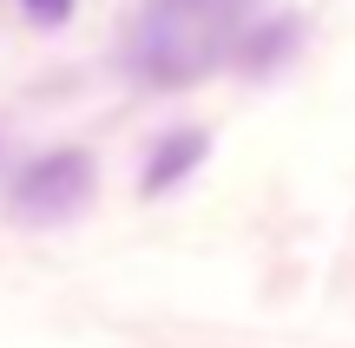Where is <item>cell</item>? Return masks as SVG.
Listing matches in <instances>:
<instances>
[{
    "label": "cell",
    "mask_w": 355,
    "mask_h": 348,
    "mask_svg": "<svg viewBox=\"0 0 355 348\" xmlns=\"http://www.w3.org/2000/svg\"><path fill=\"white\" fill-rule=\"evenodd\" d=\"M86 197H92V158L86 152H46L7 184L13 217H26V223H60V217H73Z\"/></svg>",
    "instance_id": "6da1fadb"
},
{
    "label": "cell",
    "mask_w": 355,
    "mask_h": 348,
    "mask_svg": "<svg viewBox=\"0 0 355 348\" xmlns=\"http://www.w3.org/2000/svg\"><path fill=\"white\" fill-rule=\"evenodd\" d=\"M26 13H33V20H46V26H60L66 13H73V0H20Z\"/></svg>",
    "instance_id": "3957f363"
},
{
    "label": "cell",
    "mask_w": 355,
    "mask_h": 348,
    "mask_svg": "<svg viewBox=\"0 0 355 348\" xmlns=\"http://www.w3.org/2000/svg\"><path fill=\"white\" fill-rule=\"evenodd\" d=\"M191 165H204V131H171V138L145 158V191H171Z\"/></svg>",
    "instance_id": "7a4b0ae2"
}]
</instances>
